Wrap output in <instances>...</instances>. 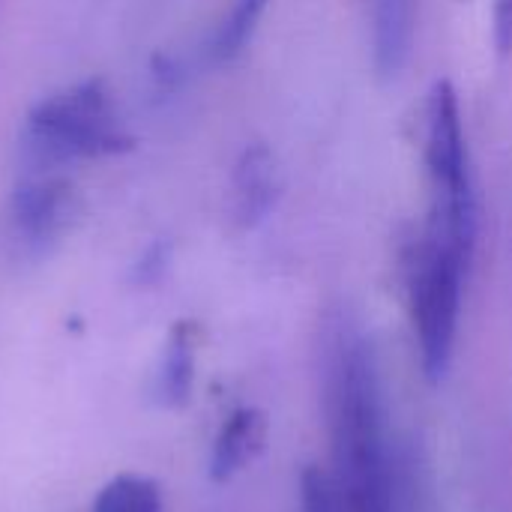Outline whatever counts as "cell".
<instances>
[{
	"mask_svg": "<svg viewBox=\"0 0 512 512\" xmlns=\"http://www.w3.org/2000/svg\"><path fill=\"white\" fill-rule=\"evenodd\" d=\"M327 405L342 512H396L393 459L375 354L366 336L339 324L330 342Z\"/></svg>",
	"mask_w": 512,
	"mask_h": 512,
	"instance_id": "obj_1",
	"label": "cell"
},
{
	"mask_svg": "<svg viewBox=\"0 0 512 512\" xmlns=\"http://www.w3.org/2000/svg\"><path fill=\"white\" fill-rule=\"evenodd\" d=\"M78 216V192L63 171H27L9 201L15 237L30 249L60 240Z\"/></svg>",
	"mask_w": 512,
	"mask_h": 512,
	"instance_id": "obj_4",
	"label": "cell"
},
{
	"mask_svg": "<svg viewBox=\"0 0 512 512\" xmlns=\"http://www.w3.org/2000/svg\"><path fill=\"white\" fill-rule=\"evenodd\" d=\"M192 375H195V327L177 324L171 330L168 348L162 354V366L156 375V396L162 405H186L192 393Z\"/></svg>",
	"mask_w": 512,
	"mask_h": 512,
	"instance_id": "obj_9",
	"label": "cell"
},
{
	"mask_svg": "<svg viewBox=\"0 0 512 512\" xmlns=\"http://www.w3.org/2000/svg\"><path fill=\"white\" fill-rule=\"evenodd\" d=\"M168 267V246L165 243H153L135 264L132 270V282L135 285H156L165 276Z\"/></svg>",
	"mask_w": 512,
	"mask_h": 512,
	"instance_id": "obj_11",
	"label": "cell"
},
{
	"mask_svg": "<svg viewBox=\"0 0 512 512\" xmlns=\"http://www.w3.org/2000/svg\"><path fill=\"white\" fill-rule=\"evenodd\" d=\"M279 195V168L264 144H252L234 165L231 174V216L237 225H258Z\"/></svg>",
	"mask_w": 512,
	"mask_h": 512,
	"instance_id": "obj_5",
	"label": "cell"
},
{
	"mask_svg": "<svg viewBox=\"0 0 512 512\" xmlns=\"http://www.w3.org/2000/svg\"><path fill=\"white\" fill-rule=\"evenodd\" d=\"M492 24H495V48L501 57H507L512 54V0H495Z\"/></svg>",
	"mask_w": 512,
	"mask_h": 512,
	"instance_id": "obj_12",
	"label": "cell"
},
{
	"mask_svg": "<svg viewBox=\"0 0 512 512\" xmlns=\"http://www.w3.org/2000/svg\"><path fill=\"white\" fill-rule=\"evenodd\" d=\"M414 15L417 0H369L372 24V57L384 78H396L414 45Z\"/></svg>",
	"mask_w": 512,
	"mask_h": 512,
	"instance_id": "obj_6",
	"label": "cell"
},
{
	"mask_svg": "<svg viewBox=\"0 0 512 512\" xmlns=\"http://www.w3.org/2000/svg\"><path fill=\"white\" fill-rule=\"evenodd\" d=\"M126 150H132V135L99 78L63 87L36 102L21 132L27 171H63L81 159Z\"/></svg>",
	"mask_w": 512,
	"mask_h": 512,
	"instance_id": "obj_3",
	"label": "cell"
},
{
	"mask_svg": "<svg viewBox=\"0 0 512 512\" xmlns=\"http://www.w3.org/2000/svg\"><path fill=\"white\" fill-rule=\"evenodd\" d=\"M480 207L471 195H429V210L405 258L408 309L429 381L450 369L462 294L477 249Z\"/></svg>",
	"mask_w": 512,
	"mask_h": 512,
	"instance_id": "obj_2",
	"label": "cell"
},
{
	"mask_svg": "<svg viewBox=\"0 0 512 512\" xmlns=\"http://www.w3.org/2000/svg\"><path fill=\"white\" fill-rule=\"evenodd\" d=\"M93 512H162V492L150 477L120 474L96 495Z\"/></svg>",
	"mask_w": 512,
	"mask_h": 512,
	"instance_id": "obj_10",
	"label": "cell"
},
{
	"mask_svg": "<svg viewBox=\"0 0 512 512\" xmlns=\"http://www.w3.org/2000/svg\"><path fill=\"white\" fill-rule=\"evenodd\" d=\"M267 438V420L255 408H240L228 417V423L219 429L210 453V477L216 483H225L240 468H246L264 447Z\"/></svg>",
	"mask_w": 512,
	"mask_h": 512,
	"instance_id": "obj_7",
	"label": "cell"
},
{
	"mask_svg": "<svg viewBox=\"0 0 512 512\" xmlns=\"http://www.w3.org/2000/svg\"><path fill=\"white\" fill-rule=\"evenodd\" d=\"M270 0H234L231 9L219 18V24L210 30L207 42H204V57L213 66H225L234 57L243 54V48L249 45V39L258 30V21L264 15Z\"/></svg>",
	"mask_w": 512,
	"mask_h": 512,
	"instance_id": "obj_8",
	"label": "cell"
}]
</instances>
